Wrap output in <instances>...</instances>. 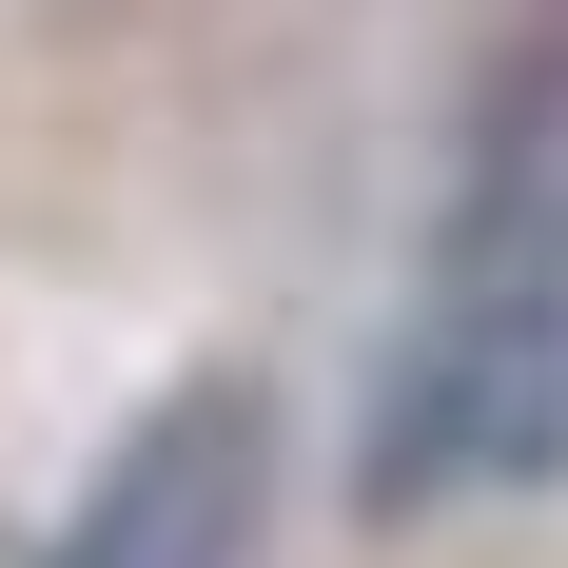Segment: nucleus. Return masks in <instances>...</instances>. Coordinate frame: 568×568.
<instances>
[{
    "label": "nucleus",
    "mask_w": 568,
    "mask_h": 568,
    "mask_svg": "<svg viewBox=\"0 0 568 568\" xmlns=\"http://www.w3.org/2000/svg\"><path fill=\"white\" fill-rule=\"evenodd\" d=\"M549 470H568V20L510 59V99H490L452 294H432V334H412L393 412H373V510L549 490Z\"/></svg>",
    "instance_id": "obj_1"
},
{
    "label": "nucleus",
    "mask_w": 568,
    "mask_h": 568,
    "mask_svg": "<svg viewBox=\"0 0 568 568\" xmlns=\"http://www.w3.org/2000/svg\"><path fill=\"white\" fill-rule=\"evenodd\" d=\"M255 529H275V393L255 373H196V393H158L99 452L59 568H255Z\"/></svg>",
    "instance_id": "obj_2"
}]
</instances>
